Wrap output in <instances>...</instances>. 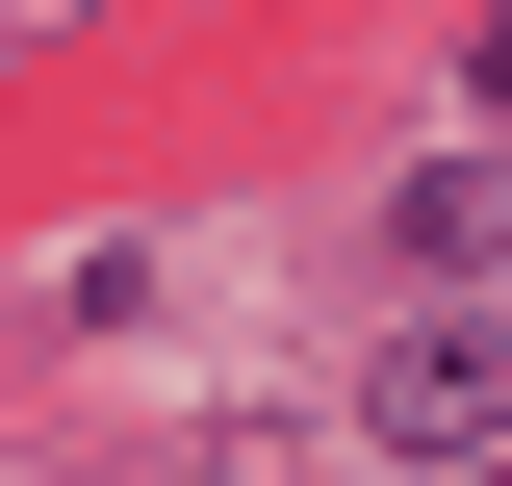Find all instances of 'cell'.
<instances>
[{
    "instance_id": "cell-1",
    "label": "cell",
    "mask_w": 512,
    "mask_h": 486,
    "mask_svg": "<svg viewBox=\"0 0 512 486\" xmlns=\"http://www.w3.org/2000/svg\"><path fill=\"white\" fill-rule=\"evenodd\" d=\"M359 435H410V461H512V333H410V359H359Z\"/></svg>"
},
{
    "instance_id": "cell-2",
    "label": "cell",
    "mask_w": 512,
    "mask_h": 486,
    "mask_svg": "<svg viewBox=\"0 0 512 486\" xmlns=\"http://www.w3.org/2000/svg\"><path fill=\"white\" fill-rule=\"evenodd\" d=\"M461 77H487V103H512V26H487V52H461Z\"/></svg>"
},
{
    "instance_id": "cell-3",
    "label": "cell",
    "mask_w": 512,
    "mask_h": 486,
    "mask_svg": "<svg viewBox=\"0 0 512 486\" xmlns=\"http://www.w3.org/2000/svg\"><path fill=\"white\" fill-rule=\"evenodd\" d=\"M461 486H512V461H461Z\"/></svg>"
}]
</instances>
